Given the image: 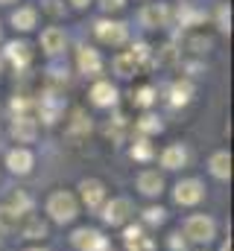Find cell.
Instances as JSON below:
<instances>
[{"instance_id":"obj_7","label":"cell","mask_w":234,"mask_h":251,"mask_svg":"<svg viewBox=\"0 0 234 251\" xmlns=\"http://www.w3.org/2000/svg\"><path fill=\"white\" fill-rule=\"evenodd\" d=\"M73 246L82 249V251H106L109 249L106 237H103L100 231H94V228H79V231L73 234Z\"/></svg>"},{"instance_id":"obj_4","label":"cell","mask_w":234,"mask_h":251,"mask_svg":"<svg viewBox=\"0 0 234 251\" xmlns=\"http://www.w3.org/2000/svg\"><path fill=\"white\" fill-rule=\"evenodd\" d=\"M76 67H79V73H85V76H100V73H103V56H100V50H94V47H79V53H76Z\"/></svg>"},{"instance_id":"obj_9","label":"cell","mask_w":234,"mask_h":251,"mask_svg":"<svg viewBox=\"0 0 234 251\" xmlns=\"http://www.w3.org/2000/svg\"><path fill=\"white\" fill-rule=\"evenodd\" d=\"M64 47H67V35H64V29H58V26H47V29L41 32V50H44L47 56H58V53H64Z\"/></svg>"},{"instance_id":"obj_25","label":"cell","mask_w":234,"mask_h":251,"mask_svg":"<svg viewBox=\"0 0 234 251\" xmlns=\"http://www.w3.org/2000/svg\"><path fill=\"white\" fill-rule=\"evenodd\" d=\"M214 18H217L220 32H229V29H232V9H229V3H220L217 12H214Z\"/></svg>"},{"instance_id":"obj_33","label":"cell","mask_w":234,"mask_h":251,"mask_svg":"<svg viewBox=\"0 0 234 251\" xmlns=\"http://www.w3.org/2000/svg\"><path fill=\"white\" fill-rule=\"evenodd\" d=\"M126 6V0H100V9L103 12H120Z\"/></svg>"},{"instance_id":"obj_31","label":"cell","mask_w":234,"mask_h":251,"mask_svg":"<svg viewBox=\"0 0 234 251\" xmlns=\"http://www.w3.org/2000/svg\"><path fill=\"white\" fill-rule=\"evenodd\" d=\"M167 219V210H161V207H149L146 210V222H152V225H161Z\"/></svg>"},{"instance_id":"obj_22","label":"cell","mask_w":234,"mask_h":251,"mask_svg":"<svg viewBox=\"0 0 234 251\" xmlns=\"http://www.w3.org/2000/svg\"><path fill=\"white\" fill-rule=\"evenodd\" d=\"M202 21H205V12L202 9H193L190 3H181V9H178V24L181 26H196Z\"/></svg>"},{"instance_id":"obj_1","label":"cell","mask_w":234,"mask_h":251,"mask_svg":"<svg viewBox=\"0 0 234 251\" xmlns=\"http://www.w3.org/2000/svg\"><path fill=\"white\" fill-rule=\"evenodd\" d=\"M94 35L109 47H123L129 41V24H123V21H97Z\"/></svg>"},{"instance_id":"obj_2","label":"cell","mask_w":234,"mask_h":251,"mask_svg":"<svg viewBox=\"0 0 234 251\" xmlns=\"http://www.w3.org/2000/svg\"><path fill=\"white\" fill-rule=\"evenodd\" d=\"M138 21H141V26H146V29H164V26H170V21H173V9H170L167 3H146V6L138 12Z\"/></svg>"},{"instance_id":"obj_11","label":"cell","mask_w":234,"mask_h":251,"mask_svg":"<svg viewBox=\"0 0 234 251\" xmlns=\"http://www.w3.org/2000/svg\"><path fill=\"white\" fill-rule=\"evenodd\" d=\"M91 102L97 105V108H109V105H115L117 102V88L112 82H97L94 88H91Z\"/></svg>"},{"instance_id":"obj_21","label":"cell","mask_w":234,"mask_h":251,"mask_svg":"<svg viewBox=\"0 0 234 251\" xmlns=\"http://www.w3.org/2000/svg\"><path fill=\"white\" fill-rule=\"evenodd\" d=\"M129 56H132V62L138 64V70H141V67H152V64H155V59H152V47H149V44H144V41H138V44L129 50Z\"/></svg>"},{"instance_id":"obj_30","label":"cell","mask_w":234,"mask_h":251,"mask_svg":"<svg viewBox=\"0 0 234 251\" xmlns=\"http://www.w3.org/2000/svg\"><path fill=\"white\" fill-rule=\"evenodd\" d=\"M18 216H21V213H18L15 207H0V231H9V228L18 222Z\"/></svg>"},{"instance_id":"obj_12","label":"cell","mask_w":234,"mask_h":251,"mask_svg":"<svg viewBox=\"0 0 234 251\" xmlns=\"http://www.w3.org/2000/svg\"><path fill=\"white\" fill-rule=\"evenodd\" d=\"M12 26L15 29H21V32H29V29H35V24H38V12H35V6H21V9H15L12 12Z\"/></svg>"},{"instance_id":"obj_37","label":"cell","mask_w":234,"mask_h":251,"mask_svg":"<svg viewBox=\"0 0 234 251\" xmlns=\"http://www.w3.org/2000/svg\"><path fill=\"white\" fill-rule=\"evenodd\" d=\"M0 73H3V56H0Z\"/></svg>"},{"instance_id":"obj_8","label":"cell","mask_w":234,"mask_h":251,"mask_svg":"<svg viewBox=\"0 0 234 251\" xmlns=\"http://www.w3.org/2000/svg\"><path fill=\"white\" fill-rule=\"evenodd\" d=\"M35 131H38V126H35L32 114H15V120H12V137L18 143H32Z\"/></svg>"},{"instance_id":"obj_39","label":"cell","mask_w":234,"mask_h":251,"mask_svg":"<svg viewBox=\"0 0 234 251\" xmlns=\"http://www.w3.org/2000/svg\"><path fill=\"white\" fill-rule=\"evenodd\" d=\"M29 251H41V249H29Z\"/></svg>"},{"instance_id":"obj_28","label":"cell","mask_w":234,"mask_h":251,"mask_svg":"<svg viewBox=\"0 0 234 251\" xmlns=\"http://www.w3.org/2000/svg\"><path fill=\"white\" fill-rule=\"evenodd\" d=\"M152 102H155V88H149V85L138 88V94H135V105H141V108H149Z\"/></svg>"},{"instance_id":"obj_20","label":"cell","mask_w":234,"mask_h":251,"mask_svg":"<svg viewBox=\"0 0 234 251\" xmlns=\"http://www.w3.org/2000/svg\"><path fill=\"white\" fill-rule=\"evenodd\" d=\"M190 97H193V85L187 79L173 82V88H170V105H187Z\"/></svg>"},{"instance_id":"obj_13","label":"cell","mask_w":234,"mask_h":251,"mask_svg":"<svg viewBox=\"0 0 234 251\" xmlns=\"http://www.w3.org/2000/svg\"><path fill=\"white\" fill-rule=\"evenodd\" d=\"M6 164H9L12 173L27 176V173L32 170V152H29V149H12V152L6 155Z\"/></svg>"},{"instance_id":"obj_26","label":"cell","mask_w":234,"mask_h":251,"mask_svg":"<svg viewBox=\"0 0 234 251\" xmlns=\"http://www.w3.org/2000/svg\"><path fill=\"white\" fill-rule=\"evenodd\" d=\"M44 234H47V225H44L41 219H29L27 228H24V237H27V240H41Z\"/></svg>"},{"instance_id":"obj_6","label":"cell","mask_w":234,"mask_h":251,"mask_svg":"<svg viewBox=\"0 0 234 251\" xmlns=\"http://www.w3.org/2000/svg\"><path fill=\"white\" fill-rule=\"evenodd\" d=\"M3 59L12 62V67L24 70V67H29V62H32V47L27 41H9L6 50H3Z\"/></svg>"},{"instance_id":"obj_14","label":"cell","mask_w":234,"mask_h":251,"mask_svg":"<svg viewBox=\"0 0 234 251\" xmlns=\"http://www.w3.org/2000/svg\"><path fill=\"white\" fill-rule=\"evenodd\" d=\"M61 100H58V94H53V91H47L41 100H38V114L44 117V123H56L58 111H61Z\"/></svg>"},{"instance_id":"obj_3","label":"cell","mask_w":234,"mask_h":251,"mask_svg":"<svg viewBox=\"0 0 234 251\" xmlns=\"http://www.w3.org/2000/svg\"><path fill=\"white\" fill-rule=\"evenodd\" d=\"M47 213H50L56 222H70V219L76 216V199H73L70 193L58 190V193L50 196V201H47Z\"/></svg>"},{"instance_id":"obj_34","label":"cell","mask_w":234,"mask_h":251,"mask_svg":"<svg viewBox=\"0 0 234 251\" xmlns=\"http://www.w3.org/2000/svg\"><path fill=\"white\" fill-rule=\"evenodd\" d=\"M67 3H70L73 9H88V6H91V0H67Z\"/></svg>"},{"instance_id":"obj_36","label":"cell","mask_w":234,"mask_h":251,"mask_svg":"<svg viewBox=\"0 0 234 251\" xmlns=\"http://www.w3.org/2000/svg\"><path fill=\"white\" fill-rule=\"evenodd\" d=\"M223 251H232V243H226V246H223Z\"/></svg>"},{"instance_id":"obj_24","label":"cell","mask_w":234,"mask_h":251,"mask_svg":"<svg viewBox=\"0 0 234 251\" xmlns=\"http://www.w3.org/2000/svg\"><path fill=\"white\" fill-rule=\"evenodd\" d=\"M164 126H161V120L155 117V114H144L141 120H138V131H144V134H158Z\"/></svg>"},{"instance_id":"obj_27","label":"cell","mask_w":234,"mask_h":251,"mask_svg":"<svg viewBox=\"0 0 234 251\" xmlns=\"http://www.w3.org/2000/svg\"><path fill=\"white\" fill-rule=\"evenodd\" d=\"M187 47H190L193 53H208V50L214 47V38H211V35H193V38L187 41Z\"/></svg>"},{"instance_id":"obj_5","label":"cell","mask_w":234,"mask_h":251,"mask_svg":"<svg viewBox=\"0 0 234 251\" xmlns=\"http://www.w3.org/2000/svg\"><path fill=\"white\" fill-rule=\"evenodd\" d=\"M184 234L193 240V243H208L214 237V222L208 216H190L184 222Z\"/></svg>"},{"instance_id":"obj_19","label":"cell","mask_w":234,"mask_h":251,"mask_svg":"<svg viewBox=\"0 0 234 251\" xmlns=\"http://www.w3.org/2000/svg\"><path fill=\"white\" fill-rule=\"evenodd\" d=\"M208 167H211V173H214L217 178H229V176H232V155H229V152H214Z\"/></svg>"},{"instance_id":"obj_23","label":"cell","mask_w":234,"mask_h":251,"mask_svg":"<svg viewBox=\"0 0 234 251\" xmlns=\"http://www.w3.org/2000/svg\"><path fill=\"white\" fill-rule=\"evenodd\" d=\"M115 73L117 76H123V79H129V76L138 73V64L132 62L129 53H120V56H115Z\"/></svg>"},{"instance_id":"obj_10","label":"cell","mask_w":234,"mask_h":251,"mask_svg":"<svg viewBox=\"0 0 234 251\" xmlns=\"http://www.w3.org/2000/svg\"><path fill=\"white\" fill-rule=\"evenodd\" d=\"M173 196H176L178 204H196V201H202L205 190H202V184H199L196 178H187V181H178V184H176Z\"/></svg>"},{"instance_id":"obj_38","label":"cell","mask_w":234,"mask_h":251,"mask_svg":"<svg viewBox=\"0 0 234 251\" xmlns=\"http://www.w3.org/2000/svg\"><path fill=\"white\" fill-rule=\"evenodd\" d=\"M0 41H3V26H0Z\"/></svg>"},{"instance_id":"obj_16","label":"cell","mask_w":234,"mask_h":251,"mask_svg":"<svg viewBox=\"0 0 234 251\" xmlns=\"http://www.w3.org/2000/svg\"><path fill=\"white\" fill-rule=\"evenodd\" d=\"M132 213V204H129V199H115L112 204H106V213H103V219L109 222V225H120V222H126V216Z\"/></svg>"},{"instance_id":"obj_18","label":"cell","mask_w":234,"mask_h":251,"mask_svg":"<svg viewBox=\"0 0 234 251\" xmlns=\"http://www.w3.org/2000/svg\"><path fill=\"white\" fill-rule=\"evenodd\" d=\"M138 190L144 193V196H158L161 190H164V181H161V176L158 173H141L138 176Z\"/></svg>"},{"instance_id":"obj_29","label":"cell","mask_w":234,"mask_h":251,"mask_svg":"<svg viewBox=\"0 0 234 251\" xmlns=\"http://www.w3.org/2000/svg\"><path fill=\"white\" fill-rule=\"evenodd\" d=\"M132 158H138V161H149L152 158V146H149V140H138L135 146H132Z\"/></svg>"},{"instance_id":"obj_32","label":"cell","mask_w":234,"mask_h":251,"mask_svg":"<svg viewBox=\"0 0 234 251\" xmlns=\"http://www.w3.org/2000/svg\"><path fill=\"white\" fill-rule=\"evenodd\" d=\"M41 9L50 12V15H64V3H61V0H44Z\"/></svg>"},{"instance_id":"obj_17","label":"cell","mask_w":234,"mask_h":251,"mask_svg":"<svg viewBox=\"0 0 234 251\" xmlns=\"http://www.w3.org/2000/svg\"><path fill=\"white\" fill-rule=\"evenodd\" d=\"M187 164V149L184 146H167L164 152H161V167H167V170H178V167H184Z\"/></svg>"},{"instance_id":"obj_35","label":"cell","mask_w":234,"mask_h":251,"mask_svg":"<svg viewBox=\"0 0 234 251\" xmlns=\"http://www.w3.org/2000/svg\"><path fill=\"white\" fill-rule=\"evenodd\" d=\"M9 3H15V0H0V6H9Z\"/></svg>"},{"instance_id":"obj_15","label":"cell","mask_w":234,"mask_h":251,"mask_svg":"<svg viewBox=\"0 0 234 251\" xmlns=\"http://www.w3.org/2000/svg\"><path fill=\"white\" fill-rule=\"evenodd\" d=\"M79 190H82V199H85L88 207H100L103 199H106V187H103L97 178H85V181L79 184Z\"/></svg>"}]
</instances>
